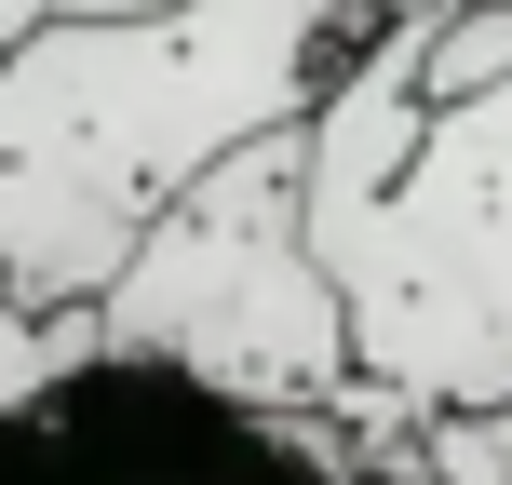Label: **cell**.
Wrapping results in <instances>:
<instances>
[{"mask_svg": "<svg viewBox=\"0 0 512 485\" xmlns=\"http://www.w3.org/2000/svg\"><path fill=\"white\" fill-rule=\"evenodd\" d=\"M364 41V0H189L135 27L54 14L0 54V270L41 310H95L162 216L256 135H297Z\"/></svg>", "mask_w": 512, "mask_h": 485, "instance_id": "6da1fadb", "label": "cell"}, {"mask_svg": "<svg viewBox=\"0 0 512 485\" xmlns=\"http://www.w3.org/2000/svg\"><path fill=\"white\" fill-rule=\"evenodd\" d=\"M95 324H108V364H162V378L216 391V405H256V418L351 405L364 351H351L337 270L310 256V122L216 162L149 230V256L95 297Z\"/></svg>", "mask_w": 512, "mask_h": 485, "instance_id": "7a4b0ae2", "label": "cell"}, {"mask_svg": "<svg viewBox=\"0 0 512 485\" xmlns=\"http://www.w3.org/2000/svg\"><path fill=\"white\" fill-rule=\"evenodd\" d=\"M310 256L351 297V351L378 391L432 418L512 405V95L445 108L378 203L310 189Z\"/></svg>", "mask_w": 512, "mask_h": 485, "instance_id": "3957f363", "label": "cell"}, {"mask_svg": "<svg viewBox=\"0 0 512 485\" xmlns=\"http://www.w3.org/2000/svg\"><path fill=\"white\" fill-rule=\"evenodd\" d=\"M0 485H364L337 418H256L162 364H95L68 405L0 432Z\"/></svg>", "mask_w": 512, "mask_h": 485, "instance_id": "277c9868", "label": "cell"}, {"mask_svg": "<svg viewBox=\"0 0 512 485\" xmlns=\"http://www.w3.org/2000/svg\"><path fill=\"white\" fill-rule=\"evenodd\" d=\"M95 364H108V324H95V310H41L14 270H0V432H27L41 405H68Z\"/></svg>", "mask_w": 512, "mask_h": 485, "instance_id": "5b68a950", "label": "cell"}, {"mask_svg": "<svg viewBox=\"0 0 512 485\" xmlns=\"http://www.w3.org/2000/svg\"><path fill=\"white\" fill-rule=\"evenodd\" d=\"M418 95H432V122L512 95V0H459V14L418 27Z\"/></svg>", "mask_w": 512, "mask_h": 485, "instance_id": "8992f818", "label": "cell"}, {"mask_svg": "<svg viewBox=\"0 0 512 485\" xmlns=\"http://www.w3.org/2000/svg\"><path fill=\"white\" fill-rule=\"evenodd\" d=\"M54 14H68V0H0V54H14V41H41Z\"/></svg>", "mask_w": 512, "mask_h": 485, "instance_id": "52a82bcc", "label": "cell"}, {"mask_svg": "<svg viewBox=\"0 0 512 485\" xmlns=\"http://www.w3.org/2000/svg\"><path fill=\"white\" fill-rule=\"evenodd\" d=\"M68 14H95V27H135V14H189V0H68Z\"/></svg>", "mask_w": 512, "mask_h": 485, "instance_id": "ba28073f", "label": "cell"}, {"mask_svg": "<svg viewBox=\"0 0 512 485\" xmlns=\"http://www.w3.org/2000/svg\"><path fill=\"white\" fill-rule=\"evenodd\" d=\"M486 445H499V459H512V405H486Z\"/></svg>", "mask_w": 512, "mask_h": 485, "instance_id": "9c48e42d", "label": "cell"}]
</instances>
